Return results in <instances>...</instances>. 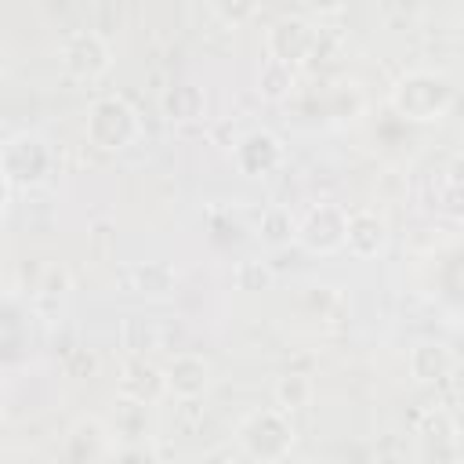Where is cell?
I'll return each mask as SVG.
<instances>
[{"instance_id":"obj_18","label":"cell","mask_w":464,"mask_h":464,"mask_svg":"<svg viewBox=\"0 0 464 464\" xmlns=\"http://www.w3.org/2000/svg\"><path fill=\"white\" fill-rule=\"evenodd\" d=\"M134 276H138L141 294H152V297H160V294H167V290L174 286V268H170L167 261H149V265H141Z\"/></svg>"},{"instance_id":"obj_11","label":"cell","mask_w":464,"mask_h":464,"mask_svg":"<svg viewBox=\"0 0 464 464\" xmlns=\"http://www.w3.org/2000/svg\"><path fill=\"white\" fill-rule=\"evenodd\" d=\"M406 366H410V377L417 384H439V381H446L453 373L457 355L442 341H417L410 348V355H406Z\"/></svg>"},{"instance_id":"obj_7","label":"cell","mask_w":464,"mask_h":464,"mask_svg":"<svg viewBox=\"0 0 464 464\" xmlns=\"http://www.w3.org/2000/svg\"><path fill=\"white\" fill-rule=\"evenodd\" d=\"M344 225H348V210L341 203H315L301 221L294 239L308 250V254H334L344 246Z\"/></svg>"},{"instance_id":"obj_20","label":"cell","mask_w":464,"mask_h":464,"mask_svg":"<svg viewBox=\"0 0 464 464\" xmlns=\"http://www.w3.org/2000/svg\"><path fill=\"white\" fill-rule=\"evenodd\" d=\"M254 11H257L254 4H210V14H218V18H221L225 25H232V29H236L239 22H246Z\"/></svg>"},{"instance_id":"obj_19","label":"cell","mask_w":464,"mask_h":464,"mask_svg":"<svg viewBox=\"0 0 464 464\" xmlns=\"http://www.w3.org/2000/svg\"><path fill=\"white\" fill-rule=\"evenodd\" d=\"M236 286L246 290V294H257V290H268L272 286V268L257 257H246L236 265Z\"/></svg>"},{"instance_id":"obj_1","label":"cell","mask_w":464,"mask_h":464,"mask_svg":"<svg viewBox=\"0 0 464 464\" xmlns=\"http://www.w3.org/2000/svg\"><path fill=\"white\" fill-rule=\"evenodd\" d=\"M388 102L399 116L413 120V123H431L442 120L453 102H457V83L453 76H446L442 69H428V65H413L402 76H395Z\"/></svg>"},{"instance_id":"obj_12","label":"cell","mask_w":464,"mask_h":464,"mask_svg":"<svg viewBox=\"0 0 464 464\" xmlns=\"http://www.w3.org/2000/svg\"><path fill=\"white\" fill-rule=\"evenodd\" d=\"M120 395L130 399V402H141V406H152L156 399L167 395V384H163V370H156L152 362H145L141 355H130L127 366H123V377H120Z\"/></svg>"},{"instance_id":"obj_9","label":"cell","mask_w":464,"mask_h":464,"mask_svg":"<svg viewBox=\"0 0 464 464\" xmlns=\"http://www.w3.org/2000/svg\"><path fill=\"white\" fill-rule=\"evenodd\" d=\"M163 384L178 399H199L210 388V362L196 352H178L163 366Z\"/></svg>"},{"instance_id":"obj_3","label":"cell","mask_w":464,"mask_h":464,"mask_svg":"<svg viewBox=\"0 0 464 464\" xmlns=\"http://www.w3.org/2000/svg\"><path fill=\"white\" fill-rule=\"evenodd\" d=\"M83 134H87V141L94 149L120 152L141 134V120H138V112H134V105L127 98L105 94V98L91 102L87 120H83Z\"/></svg>"},{"instance_id":"obj_4","label":"cell","mask_w":464,"mask_h":464,"mask_svg":"<svg viewBox=\"0 0 464 464\" xmlns=\"http://www.w3.org/2000/svg\"><path fill=\"white\" fill-rule=\"evenodd\" d=\"M0 174L7 185H40L51 174V149L36 134H14L0 149Z\"/></svg>"},{"instance_id":"obj_16","label":"cell","mask_w":464,"mask_h":464,"mask_svg":"<svg viewBox=\"0 0 464 464\" xmlns=\"http://www.w3.org/2000/svg\"><path fill=\"white\" fill-rule=\"evenodd\" d=\"M290 87H294V69H290V65H283V62L265 58V62H261V69H257V91H261V98L279 102V98H286V94H290Z\"/></svg>"},{"instance_id":"obj_8","label":"cell","mask_w":464,"mask_h":464,"mask_svg":"<svg viewBox=\"0 0 464 464\" xmlns=\"http://www.w3.org/2000/svg\"><path fill=\"white\" fill-rule=\"evenodd\" d=\"M232 160H236V167H239L246 178H268L272 170L283 167V141H279L272 130H265V127L246 130V134L232 145Z\"/></svg>"},{"instance_id":"obj_13","label":"cell","mask_w":464,"mask_h":464,"mask_svg":"<svg viewBox=\"0 0 464 464\" xmlns=\"http://www.w3.org/2000/svg\"><path fill=\"white\" fill-rule=\"evenodd\" d=\"M160 105H163L167 120H174V123H188V120H199V116L207 112V94H203L199 83L181 80V83H170V87L163 91Z\"/></svg>"},{"instance_id":"obj_17","label":"cell","mask_w":464,"mask_h":464,"mask_svg":"<svg viewBox=\"0 0 464 464\" xmlns=\"http://www.w3.org/2000/svg\"><path fill=\"white\" fill-rule=\"evenodd\" d=\"M120 341H123V348H127L130 355H141V359H145V352L156 348L160 334H156V326L145 323L141 315H127V319H123V330H120Z\"/></svg>"},{"instance_id":"obj_2","label":"cell","mask_w":464,"mask_h":464,"mask_svg":"<svg viewBox=\"0 0 464 464\" xmlns=\"http://www.w3.org/2000/svg\"><path fill=\"white\" fill-rule=\"evenodd\" d=\"M294 424L283 410L268 406V410H250L239 424H236V442L239 450L250 457V460H261V464H276L283 460L290 450H294Z\"/></svg>"},{"instance_id":"obj_14","label":"cell","mask_w":464,"mask_h":464,"mask_svg":"<svg viewBox=\"0 0 464 464\" xmlns=\"http://www.w3.org/2000/svg\"><path fill=\"white\" fill-rule=\"evenodd\" d=\"M272 399H276V410H283V413L290 417L294 410L312 406L315 384H312L308 373H283V377H276V384H272Z\"/></svg>"},{"instance_id":"obj_21","label":"cell","mask_w":464,"mask_h":464,"mask_svg":"<svg viewBox=\"0 0 464 464\" xmlns=\"http://www.w3.org/2000/svg\"><path fill=\"white\" fill-rule=\"evenodd\" d=\"M7 203H11V185H7L4 174H0V218L7 214Z\"/></svg>"},{"instance_id":"obj_5","label":"cell","mask_w":464,"mask_h":464,"mask_svg":"<svg viewBox=\"0 0 464 464\" xmlns=\"http://www.w3.org/2000/svg\"><path fill=\"white\" fill-rule=\"evenodd\" d=\"M58 58H62V65H65L69 76H76V80H98L112 65V47L94 29H72V33L62 36Z\"/></svg>"},{"instance_id":"obj_10","label":"cell","mask_w":464,"mask_h":464,"mask_svg":"<svg viewBox=\"0 0 464 464\" xmlns=\"http://www.w3.org/2000/svg\"><path fill=\"white\" fill-rule=\"evenodd\" d=\"M344 246L359 261L377 257L388 246V221L377 210H352L348 214V225H344Z\"/></svg>"},{"instance_id":"obj_6","label":"cell","mask_w":464,"mask_h":464,"mask_svg":"<svg viewBox=\"0 0 464 464\" xmlns=\"http://www.w3.org/2000/svg\"><path fill=\"white\" fill-rule=\"evenodd\" d=\"M319 44V29L304 18V14H283L276 18L268 29H265V47H268V58L272 62H283V65H297L304 62Z\"/></svg>"},{"instance_id":"obj_15","label":"cell","mask_w":464,"mask_h":464,"mask_svg":"<svg viewBox=\"0 0 464 464\" xmlns=\"http://www.w3.org/2000/svg\"><path fill=\"white\" fill-rule=\"evenodd\" d=\"M257 232H261V239H265V243L283 246V243H290V239H294V232H297V218L290 214V207L272 203V207H265V210H261Z\"/></svg>"}]
</instances>
